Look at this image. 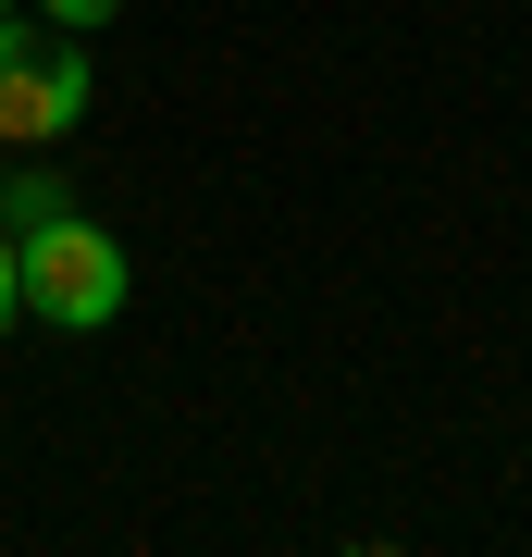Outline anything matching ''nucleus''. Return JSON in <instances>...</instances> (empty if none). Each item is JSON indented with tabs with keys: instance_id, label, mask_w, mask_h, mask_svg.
I'll return each instance as SVG.
<instances>
[{
	"instance_id": "obj_1",
	"label": "nucleus",
	"mask_w": 532,
	"mask_h": 557,
	"mask_svg": "<svg viewBox=\"0 0 532 557\" xmlns=\"http://www.w3.org/2000/svg\"><path fill=\"white\" fill-rule=\"evenodd\" d=\"M13 273H25V310H38L50 335H99V322L124 310V285H137V260H124L112 223L50 211V223H25V236H13Z\"/></svg>"
},
{
	"instance_id": "obj_2",
	"label": "nucleus",
	"mask_w": 532,
	"mask_h": 557,
	"mask_svg": "<svg viewBox=\"0 0 532 557\" xmlns=\"http://www.w3.org/2000/svg\"><path fill=\"white\" fill-rule=\"evenodd\" d=\"M87 124V50L75 38H25L0 13V149H62Z\"/></svg>"
},
{
	"instance_id": "obj_3",
	"label": "nucleus",
	"mask_w": 532,
	"mask_h": 557,
	"mask_svg": "<svg viewBox=\"0 0 532 557\" xmlns=\"http://www.w3.org/2000/svg\"><path fill=\"white\" fill-rule=\"evenodd\" d=\"M50 211H75V186H62L50 161H25V174L0 186V223H13V236H25V223H50Z\"/></svg>"
},
{
	"instance_id": "obj_4",
	"label": "nucleus",
	"mask_w": 532,
	"mask_h": 557,
	"mask_svg": "<svg viewBox=\"0 0 532 557\" xmlns=\"http://www.w3.org/2000/svg\"><path fill=\"white\" fill-rule=\"evenodd\" d=\"M38 13L62 25V38H99V25H112V13H124V0H38Z\"/></svg>"
},
{
	"instance_id": "obj_5",
	"label": "nucleus",
	"mask_w": 532,
	"mask_h": 557,
	"mask_svg": "<svg viewBox=\"0 0 532 557\" xmlns=\"http://www.w3.org/2000/svg\"><path fill=\"white\" fill-rule=\"evenodd\" d=\"M25 322V273H13V223H0V335Z\"/></svg>"
},
{
	"instance_id": "obj_6",
	"label": "nucleus",
	"mask_w": 532,
	"mask_h": 557,
	"mask_svg": "<svg viewBox=\"0 0 532 557\" xmlns=\"http://www.w3.org/2000/svg\"><path fill=\"white\" fill-rule=\"evenodd\" d=\"M0 186H13V161H0Z\"/></svg>"
},
{
	"instance_id": "obj_7",
	"label": "nucleus",
	"mask_w": 532,
	"mask_h": 557,
	"mask_svg": "<svg viewBox=\"0 0 532 557\" xmlns=\"http://www.w3.org/2000/svg\"><path fill=\"white\" fill-rule=\"evenodd\" d=\"M0 13H25V0H0Z\"/></svg>"
}]
</instances>
